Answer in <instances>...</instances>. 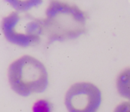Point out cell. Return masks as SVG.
I'll use <instances>...</instances> for the list:
<instances>
[{
    "label": "cell",
    "instance_id": "1",
    "mask_svg": "<svg viewBox=\"0 0 130 112\" xmlns=\"http://www.w3.org/2000/svg\"><path fill=\"white\" fill-rule=\"evenodd\" d=\"M42 21L49 43L76 39L87 30L86 13L77 6L61 0H51Z\"/></svg>",
    "mask_w": 130,
    "mask_h": 112
},
{
    "label": "cell",
    "instance_id": "2",
    "mask_svg": "<svg viewBox=\"0 0 130 112\" xmlns=\"http://www.w3.org/2000/svg\"><path fill=\"white\" fill-rule=\"evenodd\" d=\"M8 79L12 89L22 97L42 93L48 85L45 66L31 55H23L9 65Z\"/></svg>",
    "mask_w": 130,
    "mask_h": 112
},
{
    "label": "cell",
    "instance_id": "3",
    "mask_svg": "<svg viewBox=\"0 0 130 112\" xmlns=\"http://www.w3.org/2000/svg\"><path fill=\"white\" fill-rule=\"evenodd\" d=\"M1 29L6 39L20 47L38 44L44 35L42 19L21 12H13L2 20Z\"/></svg>",
    "mask_w": 130,
    "mask_h": 112
},
{
    "label": "cell",
    "instance_id": "4",
    "mask_svg": "<svg viewBox=\"0 0 130 112\" xmlns=\"http://www.w3.org/2000/svg\"><path fill=\"white\" fill-rule=\"evenodd\" d=\"M102 103L100 89L91 82H77L65 94L68 112H97Z\"/></svg>",
    "mask_w": 130,
    "mask_h": 112
},
{
    "label": "cell",
    "instance_id": "5",
    "mask_svg": "<svg viewBox=\"0 0 130 112\" xmlns=\"http://www.w3.org/2000/svg\"><path fill=\"white\" fill-rule=\"evenodd\" d=\"M116 89L122 97L130 102V67L119 74L116 79Z\"/></svg>",
    "mask_w": 130,
    "mask_h": 112
},
{
    "label": "cell",
    "instance_id": "6",
    "mask_svg": "<svg viewBox=\"0 0 130 112\" xmlns=\"http://www.w3.org/2000/svg\"><path fill=\"white\" fill-rule=\"evenodd\" d=\"M15 11L26 12L42 4L43 0H5Z\"/></svg>",
    "mask_w": 130,
    "mask_h": 112
},
{
    "label": "cell",
    "instance_id": "7",
    "mask_svg": "<svg viewBox=\"0 0 130 112\" xmlns=\"http://www.w3.org/2000/svg\"><path fill=\"white\" fill-rule=\"evenodd\" d=\"M113 112H130V102L124 101L118 104Z\"/></svg>",
    "mask_w": 130,
    "mask_h": 112
},
{
    "label": "cell",
    "instance_id": "8",
    "mask_svg": "<svg viewBox=\"0 0 130 112\" xmlns=\"http://www.w3.org/2000/svg\"><path fill=\"white\" fill-rule=\"evenodd\" d=\"M41 105H38L35 110V112H51L49 104H46L45 101H41Z\"/></svg>",
    "mask_w": 130,
    "mask_h": 112
}]
</instances>
